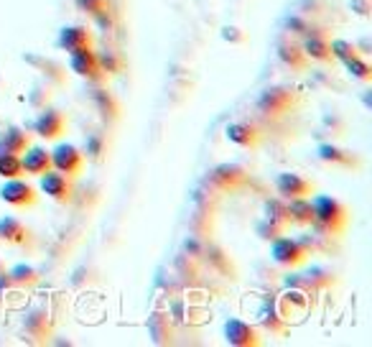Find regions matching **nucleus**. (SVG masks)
<instances>
[{
  "instance_id": "f257e3e1",
  "label": "nucleus",
  "mask_w": 372,
  "mask_h": 347,
  "mask_svg": "<svg viewBox=\"0 0 372 347\" xmlns=\"http://www.w3.org/2000/svg\"><path fill=\"white\" fill-rule=\"evenodd\" d=\"M311 202H314V227L319 235H326V238H340L344 235L349 225V210L340 199H334V197H326V194H316L311 197Z\"/></svg>"
},
{
  "instance_id": "f03ea898",
  "label": "nucleus",
  "mask_w": 372,
  "mask_h": 347,
  "mask_svg": "<svg viewBox=\"0 0 372 347\" xmlns=\"http://www.w3.org/2000/svg\"><path fill=\"white\" fill-rule=\"evenodd\" d=\"M299 105V92L293 87H268L258 97V110L268 118L288 115Z\"/></svg>"
},
{
  "instance_id": "7ed1b4c3",
  "label": "nucleus",
  "mask_w": 372,
  "mask_h": 347,
  "mask_svg": "<svg viewBox=\"0 0 372 347\" xmlns=\"http://www.w3.org/2000/svg\"><path fill=\"white\" fill-rule=\"evenodd\" d=\"M270 256H273L275 263H281L286 268H296L306 260L308 251L304 248V242L299 238H275L273 245H270Z\"/></svg>"
},
{
  "instance_id": "20e7f679",
  "label": "nucleus",
  "mask_w": 372,
  "mask_h": 347,
  "mask_svg": "<svg viewBox=\"0 0 372 347\" xmlns=\"http://www.w3.org/2000/svg\"><path fill=\"white\" fill-rule=\"evenodd\" d=\"M0 199L10 207H33L39 194L28 181H24L21 177L16 179H6V184L0 186Z\"/></svg>"
},
{
  "instance_id": "39448f33",
  "label": "nucleus",
  "mask_w": 372,
  "mask_h": 347,
  "mask_svg": "<svg viewBox=\"0 0 372 347\" xmlns=\"http://www.w3.org/2000/svg\"><path fill=\"white\" fill-rule=\"evenodd\" d=\"M41 192L46 194V197H51L54 202H62L66 204L69 199H72L74 194V184H72V177H66V174H62V171L57 169H49L46 174H41Z\"/></svg>"
},
{
  "instance_id": "423d86ee",
  "label": "nucleus",
  "mask_w": 372,
  "mask_h": 347,
  "mask_svg": "<svg viewBox=\"0 0 372 347\" xmlns=\"http://www.w3.org/2000/svg\"><path fill=\"white\" fill-rule=\"evenodd\" d=\"M82 163H84V154L72 143H59L51 151V169L62 171L66 177H77L82 171Z\"/></svg>"
},
{
  "instance_id": "0eeeda50",
  "label": "nucleus",
  "mask_w": 372,
  "mask_h": 347,
  "mask_svg": "<svg viewBox=\"0 0 372 347\" xmlns=\"http://www.w3.org/2000/svg\"><path fill=\"white\" fill-rule=\"evenodd\" d=\"M275 192L281 194L283 199H301V197H311L314 194V184L301 177V174L283 171V174L275 177Z\"/></svg>"
},
{
  "instance_id": "6e6552de",
  "label": "nucleus",
  "mask_w": 372,
  "mask_h": 347,
  "mask_svg": "<svg viewBox=\"0 0 372 347\" xmlns=\"http://www.w3.org/2000/svg\"><path fill=\"white\" fill-rule=\"evenodd\" d=\"M225 339L232 347H255L260 345V335L252 324L243 319H227L225 322Z\"/></svg>"
},
{
  "instance_id": "1a4fd4ad",
  "label": "nucleus",
  "mask_w": 372,
  "mask_h": 347,
  "mask_svg": "<svg viewBox=\"0 0 372 347\" xmlns=\"http://www.w3.org/2000/svg\"><path fill=\"white\" fill-rule=\"evenodd\" d=\"M69 69H72L74 74H80V77H87V80H97L100 74H102L97 54L92 51V46L72 51V54H69Z\"/></svg>"
},
{
  "instance_id": "9d476101",
  "label": "nucleus",
  "mask_w": 372,
  "mask_h": 347,
  "mask_svg": "<svg viewBox=\"0 0 372 347\" xmlns=\"http://www.w3.org/2000/svg\"><path fill=\"white\" fill-rule=\"evenodd\" d=\"M21 169L28 177H41L51 169V151H46L44 145H28L21 154Z\"/></svg>"
},
{
  "instance_id": "9b49d317",
  "label": "nucleus",
  "mask_w": 372,
  "mask_h": 347,
  "mask_svg": "<svg viewBox=\"0 0 372 347\" xmlns=\"http://www.w3.org/2000/svg\"><path fill=\"white\" fill-rule=\"evenodd\" d=\"M66 128V121L64 115L59 113V110H46L44 107V113L36 118V123H33V130H36V136L44 138V141H57L62 133H64Z\"/></svg>"
},
{
  "instance_id": "f8f14e48",
  "label": "nucleus",
  "mask_w": 372,
  "mask_h": 347,
  "mask_svg": "<svg viewBox=\"0 0 372 347\" xmlns=\"http://www.w3.org/2000/svg\"><path fill=\"white\" fill-rule=\"evenodd\" d=\"M278 59H281L291 72H306L308 62H311V59L306 57V51L301 48V44H296L293 39L278 41Z\"/></svg>"
},
{
  "instance_id": "ddd939ff",
  "label": "nucleus",
  "mask_w": 372,
  "mask_h": 347,
  "mask_svg": "<svg viewBox=\"0 0 372 347\" xmlns=\"http://www.w3.org/2000/svg\"><path fill=\"white\" fill-rule=\"evenodd\" d=\"M92 31H89L87 26H64L62 31H59V48H64L66 54H72L77 48H84V46H92Z\"/></svg>"
},
{
  "instance_id": "4468645a",
  "label": "nucleus",
  "mask_w": 372,
  "mask_h": 347,
  "mask_svg": "<svg viewBox=\"0 0 372 347\" xmlns=\"http://www.w3.org/2000/svg\"><path fill=\"white\" fill-rule=\"evenodd\" d=\"M319 159L329 166H340V169H357L360 166V159H357L352 151L347 148H340L334 143H322L319 145Z\"/></svg>"
},
{
  "instance_id": "2eb2a0df",
  "label": "nucleus",
  "mask_w": 372,
  "mask_h": 347,
  "mask_svg": "<svg viewBox=\"0 0 372 347\" xmlns=\"http://www.w3.org/2000/svg\"><path fill=\"white\" fill-rule=\"evenodd\" d=\"M31 145V136L18 125H8L0 130V154H16L21 156Z\"/></svg>"
},
{
  "instance_id": "dca6fc26",
  "label": "nucleus",
  "mask_w": 372,
  "mask_h": 347,
  "mask_svg": "<svg viewBox=\"0 0 372 347\" xmlns=\"http://www.w3.org/2000/svg\"><path fill=\"white\" fill-rule=\"evenodd\" d=\"M225 136L230 143L243 145V148H255L260 143V130L252 123H230L225 130Z\"/></svg>"
},
{
  "instance_id": "f3484780",
  "label": "nucleus",
  "mask_w": 372,
  "mask_h": 347,
  "mask_svg": "<svg viewBox=\"0 0 372 347\" xmlns=\"http://www.w3.org/2000/svg\"><path fill=\"white\" fill-rule=\"evenodd\" d=\"M329 36H319V33H314V36H306V39H301V48L306 51L308 59H314V62H322V64H326V62H334V54H332V44H329Z\"/></svg>"
},
{
  "instance_id": "a211bd4d",
  "label": "nucleus",
  "mask_w": 372,
  "mask_h": 347,
  "mask_svg": "<svg viewBox=\"0 0 372 347\" xmlns=\"http://www.w3.org/2000/svg\"><path fill=\"white\" fill-rule=\"evenodd\" d=\"M0 240L10 242V245H26L31 242V230L16 217H3L0 220Z\"/></svg>"
},
{
  "instance_id": "6ab92c4d",
  "label": "nucleus",
  "mask_w": 372,
  "mask_h": 347,
  "mask_svg": "<svg viewBox=\"0 0 372 347\" xmlns=\"http://www.w3.org/2000/svg\"><path fill=\"white\" fill-rule=\"evenodd\" d=\"M212 181L225 192L227 189H237L245 181V169H240L235 163H222V166L212 171Z\"/></svg>"
},
{
  "instance_id": "aec40b11",
  "label": "nucleus",
  "mask_w": 372,
  "mask_h": 347,
  "mask_svg": "<svg viewBox=\"0 0 372 347\" xmlns=\"http://www.w3.org/2000/svg\"><path fill=\"white\" fill-rule=\"evenodd\" d=\"M288 212H291V222H299V225H311L314 222V202H311V197L288 199Z\"/></svg>"
},
{
  "instance_id": "412c9836",
  "label": "nucleus",
  "mask_w": 372,
  "mask_h": 347,
  "mask_svg": "<svg viewBox=\"0 0 372 347\" xmlns=\"http://www.w3.org/2000/svg\"><path fill=\"white\" fill-rule=\"evenodd\" d=\"M266 220H273L281 227L291 225V212H288V199H268L266 202Z\"/></svg>"
},
{
  "instance_id": "4be33fe9",
  "label": "nucleus",
  "mask_w": 372,
  "mask_h": 347,
  "mask_svg": "<svg viewBox=\"0 0 372 347\" xmlns=\"http://www.w3.org/2000/svg\"><path fill=\"white\" fill-rule=\"evenodd\" d=\"M260 322H263V327L270 332H275V335H286L288 332V324H286V317H281L275 309H263L260 312Z\"/></svg>"
},
{
  "instance_id": "5701e85b",
  "label": "nucleus",
  "mask_w": 372,
  "mask_h": 347,
  "mask_svg": "<svg viewBox=\"0 0 372 347\" xmlns=\"http://www.w3.org/2000/svg\"><path fill=\"white\" fill-rule=\"evenodd\" d=\"M329 44H332L334 59H340L342 64L349 62V59H355V57H362V54L357 51V44H352V41H347V39H332Z\"/></svg>"
},
{
  "instance_id": "b1692460",
  "label": "nucleus",
  "mask_w": 372,
  "mask_h": 347,
  "mask_svg": "<svg viewBox=\"0 0 372 347\" xmlns=\"http://www.w3.org/2000/svg\"><path fill=\"white\" fill-rule=\"evenodd\" d=\"M0 177H3V179L24 177V169H21V156L0 154Z\"/></svg>"
},
{
  "instance_id": "393cba45",
  "label": "nucleus",
  "mask_w": 372,
  "mask_h": 347,
  "mask_svg": "<svg viewBox=\"0 0 372 347\" xmlns=\"http://www.w3.org/2000/svg\"><path fill=\"white\" fill-rule=\"evenodd\" d=\"M344 69H347L355 80H362V82L372 80V66L367 64V59L362 57H355V59H349V62H344Z\"/></svg>"
},
{
  "instance_id": "a878e982",
  "label": "nucleus",
  "mask_w": 372,
  "mask_h": 347,
  "mask_svg": "<svg viewBox=\"0 0 372 347\" xmlns=\"http://www.w3.org/2000/svg\"><path fill=\"white\" fill-rule=\"evenodd\" d=\"M77 8L84 10V13H89V16H105V13H110V3L107 0H77Z\"/></svg>"
},
{
  "instance_id": "bb28decb",
  "label": "nucleus",
  "mask_w": 372,
  "mask_h": 347,
  "mask_svg": "<svg viewBox=\"0 0 372 347\" xmlns=\"http://www.w3.org/2000/svg\"><path fill=\"white\" fill-rule=\"evenodd\" d=\"M8 276H10V278H13L16 283H21V286H33V283L39 281V274H36V271H33L31 266H24V263L13 268V271H10Z\"/></svg>"
},
{
  "instance_id": "cd10ccee",
  "label": "nucleus",
  "mask_w": 372,
  "mask_h": 347,
  "mask_svg": "<svg viewBox=\"0 0 372 347\" xmlns=\"http://www.w3.org/2000/svg\"><path fill=\"white\" fill-rule=\"evenodd\" d=\"M283 233H286V227H281L278 222H273V220H263V222L258 225V235L263 238V240L273 242L275 238H281Z\"/></svg>"
},
{
  "instance_id": "c85d7f7f",
  "label": "nucleus",
  "mask_w": 372,
  "mask_h": 347,
  "mask_svg": "<svg viewBox=\"0 0 372 347\" xmlns=\"http://www.w3.org/2000/svg\"><path fill=\"white\" fill-rule=\"evenodd\" d=\"M324 128L332 130L334 138L347 136V123L342 121V118H337V115H326V118H324Z\"/></svg>"
},
{
  "instance_id": "c756f323",
  "label": "nucleus",
  "mask_w": 372,
  "mask_h": 347,
  "mask_svg": "<svg viewBox=\"0 0 372 347\" xmlns=\"http://www.w3.org/2000/svg\"><path fill=\"white\" fill-rule=\"evenodd\" d=\"M222 39L230 41V44H245V41H248V33H245L240 26H225V28H222Z\"/></svg>"
},
{
  "instance_id": "7c9ffc66",
  "label": "nucleus",
  "mask_w": 372,
  "mask_h": 347,
  "mask_svg": "<svg viewBox=\"0 0 372 347\" xmlns=\"http://www.w3.org/2000/svg\"><path fill=\"white\" fill-rule=\"evenodd\" d=\"M370 0H349V10L362 18H370Z\"/></svg>"
}]
</instances>
